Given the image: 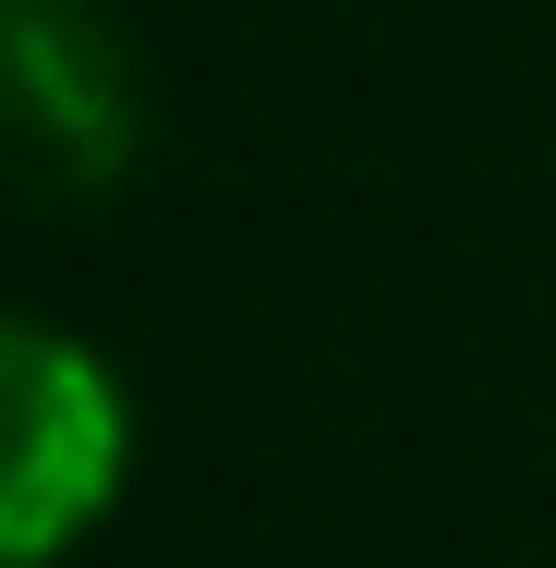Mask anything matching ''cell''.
<instances>
[{
	"instance_id": "cell-2",
	"label": "cell",
	"mask_w": 556,
	"mask_h": 568,
	"mask_svg": "<svg viewBox=\"0 0 556 568\" xmlns=\"http://www.w3.org/2000/svg\"><path fill=\"white\" fill-rule=\"evenodd\" d=\"M145 158V61L110 0H0V170L85 206Z\"/></svg>"
},
{
	"instance_id": "cell-1",
	"label": "cell",
	"mask_w": 556,
	"mask_h": 568,
	"mask_svg": "<svg viewBox=\"0 0 556 568\" xmlns=\"http://www.w3.org/2000/svg\"><path fill=\"white\" fill-rule=\"evenodd\" d=\"M133 471L121 375L73 327L0 315V568H49L110 520Z\"/></svg>"
}]
</instances>
